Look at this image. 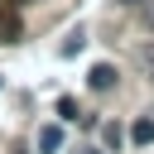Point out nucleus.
<instances>
[{
  "instance_id": "obj_7",
  "label": "nucleus",
  "mask_w": 154,
  "mask_h": 154,
  "mask_svg": "<svg viewBox=\"0 0 154 154\" xmlns=\"http://www.w3.org/2000/svg\"><path fill=\"white\" fill-rule=\"evenodd\" d=\"M63 53H67V58H72V53H82V29H77V34H67V43H63Z\"/></svg>"
},
{
  "instance_id": "obj_6",
  "label": "nucleus",
  "mask_w": 154,
  "mask_h": 154,
  "mask_svg": "<svg viewBox=\"0 0 154 154\" xmlns=\"http://www.w3.org/2000/svg\"><path fill=\"white\" fill-rule=\"evenodd\" d=\"M140 67L154 77V43H144V48H140Z\"/></svg>"
},
{
  "instance_id": "obj_2",
  "label": "nucleus",
  "mask_w": 154,
  "mask_h": 154,
  "mask_svg": "<svg viewBox=\"0 0 154 154\" xmlns=\"http://www.w3.org/2000/svg\"><path fill=\"white\" fill-rule=\"evenodd\" d=\"M63 149V125H43L38 130V154H58Z\"/></svg>"
},
{
  "instance_id": "obj_3",
  "label": "nucleus",
  "mask_w": 154,
  "mask_h": 154,
  "mask_svg": "<svg viewBox=\"0 0 154 154\" xmlns=\"http://www.w3.org/2000/svg\"><path fill=\"white\" fill-rule=\"evenodd\" d=\"M130 140H135V144H154V120H149V116H140V120L130 125Z\"/></svg>"
},
{
  "instance_id": "obj_8",
  "label": "nucleus",
  "mask_w": 154,
  "mask_h": 154,
  "mask_svg": "<svg viewBox=\"0 0 154 154\" xmlns=\"http://www.w3.org/2000/svg\"><path fill=\"white\" fill-rule=\"evenodd\" d=\"M82 154H101V149H82Z\"/></svg>"
},
{
  "instance_id": "obj_9",
  "label": "nucleus",
  "mask_w": 154,
  "mask_h": 154,
  "mask_svg": "<svg viewBox=\"0 0 154 154\" xmlns=\"http://www.w3.org/2000/svg\"><path fill=\"white\" fill-rule=\"evenodd\" d=\"M120 5H135V0H120Z\"/></svg>"
},
{
  "instance_id": "obj_5",
  "label": "nucleus",
  "mask_w": 154,
  "mask_h": 154,
  "mask_svg": "<svg viewBox=\"0 0 154 154\" xmlns=\"http://www.w3.org/2000/svg\"><path fill=\"white\" fill-rule=\"evenodd\" d=\"M58 116H63V120H77V101L63 96V101H58Z\"/></svg>"
},
{
  "instance_id": "obj_1",
  "label": "nucleus",
  "mask_w": 154,
  "mask_h": 154,
  "mask_svg": "<svg viewBox=\"0 0 154 154\" xmlns=\"http://www.w3.org/2000/svg\"><path fill=\"white\" fill-rule=\"evenodd\" d=\"M87 87H91V91H111V87H116V67H111V63H96V67L87 72Z\"/></svg>"
},
{
  "instance_id": "obj_4",
  "label": "nucleus",
  "mask_w": 154,
  "mask_h": 154,
  "mask_svg": "<svg viewBox=\"0 0 154 154\" xmlns=\"http://www.w3.org/2000/svg\"><path fill=\"white\" fill-rule=\"evenodd\" d=\"M14 38H19V19L0 14V43H14Z\"/></svg>"
}]
</instances>
